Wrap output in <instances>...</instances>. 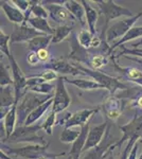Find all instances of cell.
<instances>
[{"instance_id":"cell-1","label":"cell","mask_w":142,"mask_h":159,"mask_svg":"<svg viewBox=\"0 0 142 159\" xmlns=\"http://www.w3.org/2000/svg\"><path fill=\"white\" fill-rule=\"evenodd\" d=\"M54 98V94H39L35 92H27L22 100L19 102L17 106V121L19 123V126L25 125V122L29 115L33 110H35L40 105L46 103L50 99Z\"/></svg>"},{"instance_id":"cell-2","label":"cell","mask_w":142,"mask_h":159,"mask_svg":"<svg viewBox=\"0 0 142 159\" xmlns=\"http://www.w3.org/2000/svg\"><path fill=\"white\" fill-rule=\"evenodd\" d=\"M74 66L80 69V70L83 72L85 75L91 78L94 81H95L97 83L101 84L105 89H107L110 93V97H113L116 94V92L118 90H128V87L123 84L122 82L120 81L117 78H113V76H110L108 74L102 72V71H98V70H92L88 67H85V66L81 65V64H73Z\"/></svg>"},{"instance_id":"cell-3","label":"cell","mask_w":142,"mask_h":159,"mask_svg":"<svg viewBox=\"0 0 142 159\" xmlns=\"http://www.w3.org/2000/svg\"><path fill=\"white\" fill-rule=\"evenodd\" d=\"M42 129L43 126L40 124H34V125H30V126H27V125L17 126L15 132L13 133V135L6 142L46 145L49 142H47L45 140V138L42 137V136H38V132Z\"/></svg>"},{"instance_id":"cell-4","label":"cell","mask_w":142,"mask_h":159,"mask_svg":"<svg viewBox=\"0 0 142 159\" xmlns=\"http://www.w3.org/2000/svg\"><path fill=\"white\" fill-rule=\"evenodd\" d=\"M49 143L46 145L40 144H25L21 148H13L9 147L6 143H1V150L6 152L7 155L15 156V157H20L24 159H38L43 156H49L51 153H48Z\"/></svg>"},{"instance_id":"cell-5","label":"cell","mask_w":142,"mask_h":159,"mask_svg":"<svg viewBox=\"0 0 142 159\" xmlns=\"http://www.w3.org/2000/svg\"><path fill=\"white\" fill-rule=\"evenodd\" d=\"M142 17V12L139 13L138 15H135L133 17H127L120 21L116 22L112 25H109L108 29L105 33V38H106V43H116L117 42L121 39L122 37H124L127 32L131 28H134V25ZM110 45V46H112Z\"/></svg>"},{"instance_id":"cell-6","label":"cell","mask_w":142,"mask_h":159,"mask_svg":"<svg viewBox=\"0 0 142 159\" xmlns=\"http://www.w3.org/2000/svg\"><path fill=\"white\" fill-rule=\"evenodd\" d=\"M98 4L99 9L101 10L102 14L104 15L105 18V25L104 30L107 31L108 27H109V22L112 20L119 18V17H133L135 16L134 13L131 10L126 9L124 7L118 6L115 1L112 0H97L94 1Z\"/></svg>"},{"instance_id":"cell-7","label":"cell","mask_w":142,"mask_h":159,"mask_svg":"<svg viewBox=\"0 0 142 159\" xmlns=\"http://www.w3.org/2000/svg\"><path fill=\"white\" fill-rule=\"evenodd\" d=\"M100 110L99 107L97 108H86V109H82L79 111H76L74 114H66V116L61 119L59 121H57L58 125L64 126L66 129L69 127H84L86 124H88L89 119L94 116V114H97Z\"/></svg>"},{"instance_id":"cell-8","label":"cell","mask_w":142,"mask_h":159,"mask_svg":"<svg viewBox=\"0 0 142 159\" xmlns=\"http://www.w3.org/2000/svg\"><path fill=\"white\" fill-rule=\"evenodd\" d=\"M7 57L9 58L10 66H11V71H12V76L13 81H14V89H15V98H16V103H19V100L25 94V87H27V82L28 78L22 72L21 68L19 67V65L17 64L15 57L13 56L12 51L7 55Z\"/></svg>"},{"instance_id":"cell-9","label":"cell","mask_w":142,"mask_h":159,"mask_svg":"<svg viewBox=\"0 0 142 159\" xmlns=\"http://www.w3.org/2000/svg\"><path fill=\"white\" fill-rule=\"evenodd\" d=\"M66 0H59V1H42V4L47 9L49 12L50 18L55 21L59 25H65L67 21L69 20H74L73 16L69 13L68 10L62 4L65 3Z\"/></svg>"},{"instance_id":"cell-10","label":"cell","mask_w":142,"mask_h":159,"mask_svg":"<svg viewBox=\"0 0 142 159\" xmlns=\"http://www.w3.org/2000/svg\"><path fill=\"white\" fill-rule=\"evenodd\" d=\"M55 86L56 88L55 92H54L52 111H54L55 114H58V112H63L64 110L68 108L71 103V98L66 89L64 76H59L57 81H56Z\"/></svg>"},{"instance_id":"cell-11","label":"cell","mask_w":142,"mask_h":159,"mask_svg":"<svg viewBox=\"0 0 142 159\" xmlns=\"http://www.w3.org/2000/svg\"><path fill=\"white\" fill-rule=\"evenodd\" d=\"M117 141L115 138L110 135V126H108L107 132L105 134V137L103 139L102 143L99 147L91 148V150L87 151L84 153L83 159H105L107 158L110 154H112V147Z\"/></svg>"},{"instance_id":"cell-12","label":"cell","mask_w":142,"mask_h":159,"mask_svg":"<svg viewBox=\"0 0 142 159\" xmlns=\"http://www.w3.org/2000/svg\"><path fill=\"white\" fill-rule=\"evenodd\" d=\"M120 129L123 133V136L120 140L116 142V148L122 147V144L125 141L131 140V138L137 137V136H142V114H136L135 117L127 124L121 125Z\"/></svg>"},{"instance_id":"cell-13","label":"cell","mask_w":142,"mask_h":159,"mask_svg":"<svg viewBox=\"0 0 142 159\" xmlns=\"http://www.w3.org/2000/svg\"><path fill=\"white\" fill-rule=\"evenodd\" d=\"M44 33H40L35 29H33L31 25L28 24L27 21L21 25H16L14 27V31H13L12 35H10L11 39H10V43H29L33 38L38 36H44Z\"/></svg>"},{"instance_id":"cell-14","label":"cell","mask_w":142,"mask_h":159,"mask_svg":"<svg viewBox=\"0 0 142 159\" xmlns=\"http://www.w3.org/2000/svg\"><path fill=\"white\" fill-rule=\"evenodd\" d=\"M43 68L51 69L55 71L56 73L63 74H70V75H85L80 69H77L73 64H70L65 57H57V58H51L48 63H45L42 65Z\"/></svg>"},{"instance_id":"cell-15","label":"cell","mask_w":142,"mask_h":159,"mask_svg":"<svg viewBox=\"0 0 142 159\" xmlns=\"http://www.w3.org/2000/svg\"><path fill=\"white\" fill-rule=\"evenodd\" d=\"M70 46H71V52L70 54L67 56V58L74 61L76 64H81V65L82 64H85L89 68L92 54H90L88 51L80 45L79 40H77V38L74 34L72 35L70 39Z\"/></svg>"},{"instance_id":"cell-16","label":"cell","mask_w":142,"mask_h":159,"mask_svg":"<svg viewBox=\"0 0 142 159\" xmlns=\"http://www.w3.org/2000/svg\"><path fill=\"white\" fill-rule=\"evenodd\" d=\"M109 125L107 124L106 121H104L103 123H101L99 125H95V126H92L91 129H89V134L88 137H87V141L86 144L84 147L83 150V154L87 151L91 150V148H94L102 143L103 138L105 137V134L107 132V129Z\"/></svg>"},{"instance_id":"cell-17","label":"cell","mask_w":142,"mask_h":159,"mask_svg":"<svg viewBox=\"0 0 142 159\" xmlns=\"http://www.w3.org/2000/svg\"><path fill=\"white\" fill-rule=\"evenodd\" d=\"M124 108V103L119 97H109L102 105V110L104 115L112 121H117L122 115Z\"/></svg>"},{"instance_id":"cell-18","label":"cell","mask_w":142,"mask_h":159,"mask_svg":"<svg viewBox=\"0 0 142 159\" xmlns=\"http://www.w3.org/2000/svg\"><path fill=\"white\" fill-rule=\"evenodd\" d=\"M0 7H1L2 11L6 14L7 19L11 22H13L15 25H21L25 22V15L20 11L19 9H17L15 6H12L10 1H4L1 0L0 1Z\"/></svg>"},{"instance_id":"cell-19","label":"cell","mask_w":142,"mask_h":159,"mask_svg":"<svg viewBox=\"0 0 142 159\" xmlns=\"http://www.w3.org/2000/svg\"><path fill=\"white\" fill-rule=\"evenodd\" d=\"M64 7L69 11V13L76 18L80 25L83 27V29H86L87 21H86V13L85 9L81 1H76V0H66Z\"/></svg>"},{"instance_id":"cell-20","label":"cell","mask_w":142,"mask_h":159,"mask_svg":"<svg viewBox=\"0 0 142 159\" xmlns=\"http://www.w3.org/2000/svg\"><path fill=\"white\" fill-rule=\"evenodd\" d=\"M89 123L86 124L84 127H82V132L80 137L77 138L76 140V142L72 143V148L71 150L69 151V157L71 159H79L80 156L83 154V150L84 147L86 144V141H87V137H88L89 134Z\"/></svg>"},{"instance_id":"cell-21","label":"cell","mask_w":142,"mask_h":159,"mask_svg":"<svg viewBox=\"0 0 142 159\" xmlns=\"http://www.w3.org/2000/svg\"><path fill=\"white\" fill-rule=\"evenodd\" d=\"M81 2L85 9V13H86V21L88 30L91 32L92 35H97V22L99 19V12L86 0H82Z\"/></svg>"},{"instance_id":"cell-22","label":"cell","mask_w":142,"mask_h":159,"mask_svg":"<svg viewBox=\"0 0 142 159\" xmlns=\"http://www.w3.org/2000/svg\"><path fill=\"white\" fill-rule=\"evenodd\" d=\"M65 79V83L71 84V85L77 87V88L82 89L85 91H90V90H99V89H105L101 84L97 83L95 81H94L92 79H73L70 80L66 76H64Z\"/></svg>"},{"instance_id":"cell-23","label":"cell","mask_w":142,"mask_h":159,"mask_svg":"<svg viewBox=\"0 0 142 159\" xmlns=\"http://www.w3.org/2000/svg\"><path fill=\"white\" fill-rule=\"evenodd\" d=\"M17 106L18 103H15L12 106V108L10 109V111L7 112V115L6 116L3 120V125H4V129L7 133V140L13 135V133L16 129V123H17ZM6 140V141H7ZM4 143V142H3Z\"/></svg>"},{"instance_id":"cell-24","label":"cell","mask_w":142,"mask_h":159,"mask_svg":"<svg viewBox=\"0 0 142 159\" xmlns=\"http://www.w3.org/2000/svg\"><path fill=\"white\" fill-rule=\"evenodd\" d=\"M139 37H142V25H140V27L131 28V29L128 31L127 34H126L124 37H122L120 40H119V42H117L116 43H113V45L109 46L108 53H109V55H112V53L113 52V50H115L116 48L122 47V46H124V43H130L131 40L137 39V38H139Z\"/></svg>"},{"instance_id":"cell-25","label":"cell","mask_w":142,"mask_h":159,"mask_svg":"<svg viewBox=\"0 0 142 159\" xmlns=\"http://www.w3.org/2000/svg\"><path fill=\"white\" fill-rule=\"evenodd\" d=\"M53 99L54 98L50 99L49 101L46 102V103H44L43 105H40L39 107H37L35 110H33V111L29 115V117L27 118V120H25V125H27V126L34 125L35 123L48 111V109L50 108L51 106H53Z\"/></svg>"},{"instance_id":"cell-26","label":"cell","mask_w":142,"mask_h":159,"mask_svg":"<svg viewBox=\"0 0 142 159\" xmlns=\"http://www.w3.org/2000/svg\"><path fill=\"white\" fill-rule=\"evenodd\" d=\"M28 24H29L33 29H35L36 31L40 33H44L46 35H53L54 34V29L49 25L47 19L44 18H37V17L31 16L28 19Z\"/></svg>"},{"instance_id":"cell-27","label":"cell","mask_w":142,"mask_h":159,"mask_svg":"<svg viewBox=\"0 0 142 159\" xmlns=\"http://www.w3.org/2000/svg\"><path fill=\"white\" fill-rule=\"evenodd\" d=\"M53 35H44V36H38L33 38L29 43H27V48L30 51L37 52L39 50L47 49L50 43H52Z\"/></svg>"},{"instance_id":"cell-28","label":"cell","mask_w":142,"mask_h":159,"mask_svg":"<svg viewBox=\"0 0 142 159\" xmlns=\"http://www.w3.org/2000/svg\"><path fill=\"white\" fill-rule=\"evenodd\" d=\"M16 103L14 85L1 88V107L0 108H11Z\"/></svg>"},{"instance_id":"cell-29","label":"cell","mask_w":142,"mask_h":159,"mask_svg":"<svg viewBox=\"0 0 142 159\" xmlns=\"http://www.w3.org/2000/svg\"><path fill=\"white\" fill-rule=\"evenodd\" d=\"M82 132V127H69V129H64L59 136V140L63 143H74L76 140L80 137Z\"/></svg>"},{"instance_id":"cell-30","label":"cell","mask_w":142,"mask_h":159,"mask_svg":"<svg viewBox=\"0 0 142 159\" xmlns=\"http://www.w3.org/2000/svg\"><path fill=\"white\" fill-rule=\"evenodd\" d=\"M72 25H58V27L54 28V34L52 38V43H58L63 42L64 39H66L67 37L72 33Z\"/></svg>"},{"instance_id":"cell-31","label":"cell","mask_w":142,"mask_h":159,"mask_svg":"<svg viewBox=\"0 0 142 159\" xmlns=\"http://www.w3.org/2000/svg\"><path fill=\"white\" fill-rule=\"evenodd\" d=\"M108 54H104V53H98V54H94L91 57V61H90L89 68L92 70L101 71V69L104 68L108 64Z\"/></svg>"},{"instance_id":"cell-32","label":"cell","mask_w":142,"mask_h":159,"mask_svg":"<svg viewBox=\"0 0 142 159\" xmlns=\"http://www.w3.org/2000/svg\"><path fill=\"white\" fill-rule=\"evenodd\" d=\"M11 74L12 72H10L9 67L1 61V64H0V86H1V88L11 86L14 84L13 76H11Z\"/></svg>"},{"instance_id":"cell-33","label":"cell","mask_w":142,"mask_h":159,"mask_svg":"<svg viewBox=\"0 0 142 159\" xmlns=\"http://www.w3.org/2000/svg\"><path fill=\"white\" fill-rule=\"evenodd\" d=\"M94 36H95V35H92L89 30L83 29L79 33V35H77V40H79L80 45L87 50V49H90V48H91Z\"/></svg>"},{"instance_id":"cell-34","label":"cell","mask_w":142,"mask_h":159,"mask_svg":"<svg viewBox=\"0 0 142 159\" xmlns=\"http://www.w3.org/2000/svg\"><path fill=\"white\" fill-rule=\"evenodd\" d=\"M31 15L37 18L47 19L49 17V12L42 4V1H33V4L31 7Z\"/></svg>"},{"instance_id":"cell-35","label":"cell","mask_w":142,"mask_h":159,"mask_svg":"<svg viewBox=\"0 0 142 159\" xmlns=\"http://www.w3.org/2000/svg\"><path fill=\"white\" fill-rule=\"evenodd\" d=\"M55 123H56V114L51 110V112L48 115V117L46 118V120L42 124L43 129L46 132V134L52 135V129H53L54 125H55Z\"/></svg>"},{"instance_id":"cell-36","label":"cell","mask_w":142,"mask_h":159,"mask_svg":"<svg viewBox=\"0 0 142 159\" xmlns=\"http://www.w3.org/2000/svg\"><path fill=\"white\" fill-rule=\"evenodd\" d=\"M10 39H11V37L7 35L1 28V31H0V51H1V55L7 56L11 52L10 51Z\"/></svg>"},{"instance_id":"cell-37","label":"cell","mask_w":142,"mask_h":159,"mask_svg":"<svg viewBox=\"0 0 142 159\" xmlns=\"http://www.w3.org/2000/svg\"><path fill=\"white\" fill-rule=\"evenodd\" d=\"M125 55H133L134 57H138V58H142V48H133V49H130V48H126L124 46H122V51L118 53L117 55V60L120 56H125Z\"/></svg>"},{"instance_id":"cell-38","label":"cell","mask_w":142,"mask_h":159,"mask_svg":"<svg viewBox=\"0 0 142 159\" xmlns=\"http://www.w3.org/2000/svg\"><path fill=\"white\" fill-rule=\"evenodd\" d=\"M131 107H134L136 111L142 110V88L140 90H136V93L131 97V100L128 101Z\"/></svg>"},{"instance_id":"cell-39","label":"cell","mask_w":142,"mask_h":159,"mask_svg":"<svg viewBox=\"0 0 142 159\" xmlns=\"http://www.w3.org/2000/svg\"><path fill=\"white\" fill-rule=\"evenodd\" d=\"M36 76H38V78H40L43 80L45 83H49V82L51 81H57V79L59 76L57 75V73L55 72V71L51 70V69H46L45 71H43L42 73L39 74H36Z\"/></svg>"},{"instance_id":"cell-40","label":"cell","mask_w":142,"mask_h":159,"mask_svg":"<svg viewBox=\"0 0 142 159\" xmlns=\"http://www.w3.org/2000/svg\"><path fill=\"white\" fill-rule=\"evenodd\" d=\"M12 3H14V6L17 9H19L24 14H25L27 12L30 11L33 1H30V0H13Z\"/></svg>"},{"instance_id":"cell-41","label":"cell","mask_w":142,"mask_h":159,"mask_svg":"<svg viewBox=\"0 0 142 159\" xmlns=\"http://www.w3.org/2000/svg\"><path fill=\"white\" fill-rule=\"evenodd\" d=\"M27 61L30 66H37L38 64H40V61L38 58L37 52H34V51H29L27 55Z\"/></svg>"},{"instance_id":"cell-42","label":"cell","mask_w":142,"mask_h":159,"mask_svg":"<svg viewBox=\"0 0 142 159\" xmlns=\"http://www.w3.org/2000/svg\"><path fill=\"white\" fill-rule=\"evenodd\" d=\"M37 55H38V58H39L40 63L45 64L50 61V54H49L47 49H43V50L37 51Z\"/></svg>"},{"instance_id":"cell-43","label":"cell","mask_w":142,"mask_h":159,"mask_svg":"<svg viewBox=\"0 0 142 159\" xmlns=\"http://www.w3.org/2000/svg\"><path fill=\"white\" fill-rule=\"evenodd\" d=\"M140 143H142V138L140 140L137 141L136 144L134 145V148H131L130 156H128V159H137V152H138V148H139V144H140Z\"/></svg>"},{"instance_id":"cell-44","label":"cell","mask_w":142,"mask_h":159,"mask_svg":"<svg viewBox=\"0 0 142 159\" xmlns=\"http://www.w3.org/2000/svg\"><path fill=\"white\" fill-rule=\"evenodd\" d=\"M102 43V40H101L100 37H98V35L94 36V39H92V43H91V48H99Z\"/></svg>"},{"instance_id":"cell-45","label":"cell","mask_w":142,"mask_h":159,"mask_svg":"<svg viewBox=\"0 0 142 159\" xmlns=\"http://www.w3.org/2000/svg\"><path fill=\"white\" fill-rule=\"evenodd\" d=\"M124 57H125V58H127V60H130V61H135V63L139 64V65H140V66H142V60H141V58H138V57H134V56H130V55H125Z\"/></svg>"},{"instance_id":"cell-46","label":"cell","mask_w":142,"mask_h":159,"mask_svg":"<svg viewBox=\"0 0 142 159\" xmlns=\"http://www.w3.org/2000/svg\"><path fill=\"white\" fill-rule=\"evenodd\" d=\"M0 158L1 159H13L10 157V155H7V154L6 152H3V151H0Z\"/></svg>"},{"instance_id":"cell-47","label":"cell","mask_w":142,"mask_h":159,"mask_svg":"<svg viewBox=\"0 0 142 159\" xmlns=\"http://www.w3.org/2000/svg\"><path fill=\"white\" fill-rule=\"evenodd\" d=\"M131 83H135V84H137V85L140 86L141 88H142V75L140 76V78H138L137 80H135V81H133Z\"/></svg>"},{"instance_id":"cell-48","label":"cell","mask_w":142,"mask_h":159,"mask_svg":"<svg viewBox=\"0 0 142 159\" xmlns=\"http://www.w3.org/2000/svg\"><path fill=\"white\" fill-rule=\"evenodd\" d=\"M107 159H115V157H113V155H112V154H110V155L107 157Z\"/></svg>"},{"instance_id":"cell-49","label":"cell","mask_w":142,"mask_h":159,"mask_svg":"<svg viewBox=\"0 0 142 159\" xmlns=\"http://www.w3.org/2000/svg\"><path fill=\"white\" fill-rule=\"evenodd\" d=\"M138 159H142V153L140 154V156H139V158Z\"/></svg>"}]
</instances>
